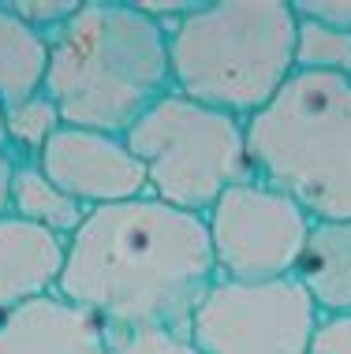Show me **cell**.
I'll list each match as a JSON object with an SVG mask.
<instances>
[{"instance_id": "6da1fadb", "label": "cell", "mask_w": 351, "mask_h": 354, "mask_svg": "<svg viewBox=\"0 0 351 354\" xmlns=\"http://www.w3.org/2000/svg\"><path fill=\"white\" fill-rule=\"evenodd\" d=\"M213 283L217 265L206 220L146 194L90 209L68 243L56 295L90 310L109 336L187 332Z\"/></svg>"}, {"instance_id": "7a4b0ae2", "label": "cell", "mask_w": 351, "mask_h": 354, "mask_svg": "<svg viewBox=\"0 0 351 354\" xmlns=\"http://www.w3.org/2000/svg\"><path fill=\"white\" fill-rule=\"evenodd\" d=\"M45 97L64 127L127 135L172 93L168 30L123 0H87L49 37Z\"/></svg>"}, {"instance_id": "3957f363", "label": "cell", "mask_w": 351, "mask_h": 354, "mask_svg": "<svg viewBox=\"0 0 351 354\" xmlns=\"http://www.w3.org/2000/svg\"><path fill=\"white\" fill-rule=\"evenodd\" d=\"M296 26L288 0H206L168 30L172 90L246 123L296 71Z\"/></svg>"}, {"instance_id": "277c9868", "label": "cell", "mask_w": 351, "mask_h": 354, "mask_svg": "<svg viewBox=\"0 0 351 354\" xmlns=\"http://www.w3.org/2000/svg\"><path fill=\"white\" fill-rule=\"evenodd\" d=\"M246 153L254 179L310 220H351V79L291 71L246 120Z\"/></svg>"}, {"instance_id": "5b68a950", "label": "cell", "mask_w": 351, "mask_h": 354, "mask_svg": "<svg viewBox=\"0 0 351 354\" xmlns=\"http://www.w3.org/2000/svg\"><path fill=\"white\" fill-rule=\"evenodd\" d=\"M123 138L146 171V194L179 213L206 216L224 190L254 179L246 123L176 90L165 93Z\"/></svg>"}, {"instance_id": "8992f818", "label": "cell", "mask_w": 351, "mask_h": 354, "mask_svg": "<svg viewBox=\"0 0 351 354\" xmlns=\"http://www.w3.org/2000/svg\"><path fill=\"white\" fill-rule=\"evenodd\" d=\"M318 321V306L296 276L217 280L187 321V339L202 354H307Z\"/></svg>"}, {"instance_id": "52a82bcc", "label": "cell", "mask_w": 351, "mask_h": 354, "mask_svg": "<svg viewBox=\"0 0 351 354\" xmlns=\"http://www.w3.org/2000/svg\"><path fill=\"white\" fill-rule=\"evenodd\" d=\"M202 220L210 232L217 280L240 283L296 276L303 246L314 227V220L288 194L258 183V179L224 190Z\"/></svg>"}, {"instance_id": "ba28073f", "label": "cell", "mask_w": 351, "mask_h": 354, "mask_svg": "<svg viewBox=\"0 0 351 354\" xmlns=\"http://www.w3.org/2000/svg\"><path fill=\"white\" fill-rule=\"evenodd\" d=\"M37 165L64 194L87 209L146 198V171L123 135L60 127L42 149Z\"/></svg>"}, {"instance_id": "9c48e42d", "label": "cell", "mask_w": 351, "mask_h": 354, "mask_svg": "<svg viewBox=\"0 0 351 354\" xmlns=\"http://www.w3.org/2000/svg\"><path fill=\"white\" fill-rule=\"evenodd\" d=\"M109 328L64 295H42L0 317V354H109Z\"/></svg>"}, {"instance_id": "30bf717a", "label": "cell", "mask_w": 351, "mask_h": 354, "mask_svg": "<svg viewBox=\"0 0 351 354\" xmlns=\"http://www.w3.org/2000/svg\"><path fill=\"white\" fill-rule=\"evenodd\" d=\"M71 239L37 227L30 220H0V313L53 295L60 287Z\"/></svg>"}, {"instance_id": "8fae6325", "label": "cell", "mask_w": 351, "mask_h": 354, "mask_svg": "<svg viewBox=\"0 0 351 354\" xmlns=\"http://www.w3.org/2000/svg\"><path fill=\"white\" fill-rule=\"evenodd\" d=\"M296 280L321 317H351V220H314Z\"/></svg>"}, {"instance_id": "7c38bea8", "label": "cell", "mask_w": 351, "mask_h": 354, "mask_svg": "<svg viewBox=\"0 0 351 354\" xmlns=\"http://www.w3.org/2000/svg\"><path fill=\"white\" fill-rule=\"evenodd\" d=\"M49 41L34 34L12 8L0 0V104H19L45 90Z\"/></svg>"}, {"instance_id": "4fadbf2b", "label": "cell", "mask_w": 351, "mask_h": 354, "mask_svg": "<svg viewBox=\"0 0 351 354\" xmlns=\"http://www.w3.org/2000/svg\"><path fill=\"white\" fill-rule=\"evenodd\" d=\"M87 213L90 209L64 194V190L42 171L37 160H19L15 190H12V216L30 220L37 227H49V232L71 239L82 227Z\"/></svg>"}, {"instance_id": "5bb4252c", "label": "cell", "mask_w": 351, "mask_h": 354, "mask_svg": "<svg viewBox=\"0 0 351 354\" xmlns=\"http://www.w3.org/2000/svg\"><path fill=\"white\" fill-rule=\"evenodd\" d=\"M4 123H8V153H15L19 160H37L42 149L49 146V138L64 127L56 104L45 93L8 104L4 109Z\"/></svg>"}, {"instance_id": "9a60e30c", "label": "cell", "mask_w": 351, "mask_h": 354, "mask_svg": "<svg viewBox=\"0 0 351 354\" xmlns=\"http://www.w3.org/2000/svg\"><path fill=\"white\" fill-rule=\"evenodd\" d=\"M296 71L344 75V79H351V34L310 23V19H299V26H296Z\"/></svg>"}, {"instance_id": "2e32d148", "label": "cell", "mask_w": 351, "mask_h": 354, "mask_svg": "<svg viewBox=\"0 0 351 354\" xmlns=\"http://www.w3.org/2000/svg\"><path fill=\"white\" fill-rule=\"evenodd\" d=\"M109 354H202L187 339V332L146 328V332H120L109 343Z\"/></svg>"}, {"instance_id": "e0dca14e", "label": "cell", "mask_w": 351, "mask_h": 354, "mask_svg": "<svg viewBox=\"0 0 351 354\" xmlns=\"http://www.w3.org/2000/svg\"><path fill=\"white\" fill-rule=\"evenodd\" d=\"M4 4L12 8V15L23 19L34 34H42L45 41H49V37L60 30L75 12H79L75 0H4Z\"/></svg>"}, {"instance_id": "ac0fdd59", "label": "cell", "mask_w": 351, "mask_h": 354, "mask_svg": "<svg viewBox=\"0 0 351 354\" xmlns=\"http://www.w3.org/2000/svg\"><path fill=\"white\" fill-rule=\"evenodd\" d=\"M291 8H296L299 19H310V23L351 34V0H296Z\"/></svg>"}, {"instance_id": "d6986e66", "label": "cell", "mask_w": 351, "mask_h": 354, "mask_svg": "<svg viewBox=\"0 0 351 354\" xmlns=\"http://www.w3.org/2000/svg\"><path fill=\"white\" fill-rule=\"evenodd\" d=\"M307 354H351V317H321Z\"/></svg>"}, {"instance_id": "ffe728a7", "label": "cell", "mask_w": 351, "mask_h": 354, "mask_svg": "<svg viewBox=\"0 0 351 354\" xmlns=\"http://www.w3.org/2000/svg\"><path fill=\"white\" fill-rule=\"evenodd\" d=\"M15 171H19V157L15 153H0V220L12 216V190H15Z\"/></svg>"}, {"instance_id": "44dd1931", "label": "cell", "mask_w": 351, "mask_h": 354, "mask_svg": "<svg viewBox=\"0 0 351 354\" xmlns=\"http://www.w3.org/2000/svg\"><path fill=\"white\" fill-rule=\"evenodd\" d=\"M8 149V123H4V104H0V153Z\"/></svg>"}, {"instance_id": "7402d4cb", "label": "cell", "mask_w": 351, "mask_h": 354, "mask_svg": "<svg viewBox=\"0 0 351 354\" xmlns=\"http://www.w3.org/2000/svg\"><path fill=\"white\" fill-rule=\"evenodd\" d=\"M0 317H4V313H0Z\"/></svg>"}]
</instances>
